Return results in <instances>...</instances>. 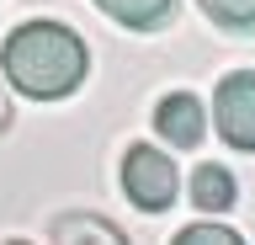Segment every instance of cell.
<instances>
[{
	"label": "cell",
	"mask_w": 255,
	"mask_h": 245,
	"mask_svg": "<svg viewBox=\"0 0 255 245\" xmlns=\"http://www.w3.org/2000/svg\"><path fill=\"white\" fill-rule=\"evenodd\" d=\"M0 69L5 80L32 101H64L75 96L91 75V48L75 27L64 21H21L0 43Z\"/></svg>",
	"instance_id": "cell-1"
},
{
	"label": "cell",
	"mask_w": 255,
	"mask_h": 245,
	"mask_svg": "<svg viewBox=\"0 0 255 245\" xmlns=\"http://www.w3.org/2000/svg\"><path fill=\"white\" fill-rule=\"evenodd\" d=\"M123 192L133 197V208L143 213H165L181 192V171H175V155L154 144H128L123 155Z\"/></svg>",
	"instance_id": "cell-2"
},
{
	"label": "cell",
	"mask_w": 255,
	"mask_h": 245,
	"mask_svg": "<svg viewBox=\"0 0 255 245\" xmlns=\"http://www.w3.org/2000/svg\"><path fill=\"white\" fill-rule=\"evenodd\" d=\"M213 123L229 149H255V69L223 75L213 91Z\"/></svg>",
	"instance_id": "cell-3"
},
{
	"label": "cell",
	"mask_w": 255,
	"mask_h": 245,
	"mask_svg": "<svg viewBox=\"0 0 255 245\" xmlns=\"http://www.w3.org/2000/svg\"><path fill=\"white\" fill-rule=\"evenodd\" d=\"M154 133H159L170 149H197V144H202V133H207L202 101L191 96V91H170V96H159V107H154Z\"/></svg>",
	"instance_id": "cell-4"
},
{
	"label": "cell",
	"mask_w": 255,
	"mask_h": 245,
	"mask_svg": "<svg viewBox=\"0 0 255 245\" xmlns=\"http://www.w3.org/2000/svg\"><path fill=\"white\" fill-rule=\"evenodd\" d=\"M48 240L53 245H128V235L101 213H59L48 224Z\"/></svg>",
	"instance_id": "cell-5"
},
{
	"label": "cell",
	"mask_w": 255,
	"mask_h": 245,
	"mask_svg": "<svg viewBox=\"0 0 255 245\" xmlns=\"http://www.w3.org/2000/svg\"><path fill=\"white\" fill-rule=\"evenodd\" d=\"M96 5L128 32H159L175 16V0H96Z\"/></svg>",
	"instance_id": "cell-6"
},
{
	"label": "cell",
	"mask_w": 255,
	"mask_h": 245,
	"mask_svg": "<svg viewBox=\"0 0 255 245\" xmlns=\"http://www.w3.org/2000/svg\"><path fill=\"white\" fill-rule=\"evenodd\" d=\"M191 203L202 213H229L234 208V176L223 165H197L191 171Z\"/></svg>",
	"instance_id": "cell-7"
},
{
	"label": "cell",
	"mask_w": 255,
	"mask_h": 245,
	"mask_svg": "<svg viewBox=\"0 0 255 245\" xmlns=\"http://www.w3.org/2000/svg\"><path fill=\"white\" fill-rule=\"evenodd\" d=\"M202 11L223 32H250L255 27V0H202Z\"/></svg>",
	"instance_id": "cell-8"
},
{
	"label": "cell",
	"mask_w": 255,
	"mask_h": 245,
	"mask_svg": "<svg viewBox=\"0 0 255 245\" xmlns=\"http://www.w3.org/2000/svg\"><path fill=\"white\" fill-rule=\"evenodd\" d=\"M170 245H245V240H239L234 229H223V224H213V219H202V224H186Z\"/></svg>",
	"instance_id": "cell-9"
},
{
	"label": "cell",
	"mask_w": 255,
	"mask_h": 245,
	"mask_svg": "<svg viewBox=\"0 0 255 245\" xmlns=\"http://www.w3.org/2000/svg\"><path fill=\"white\" fill-rule=\"evenodd\" d=\"M11 117H16V107H11V96H5V85H0V133L11 128Z\"/></svg>",
	"instance_id": "cell-10"
},
{
	"label": "cell",
	"mask_w": 255,
	"mask_h": 245,
	"mask_svg": "<svg viewBox=\"0 0 255 245\" xmlns=\"http://www.w3.org/2000/svg\"><path fill=\"white\" fill-rule=\"evenodd\" d=\"M0 245H32V240H0Z\"/></svg>",
	"instance_id": "cell-11"
}]
</instances>
